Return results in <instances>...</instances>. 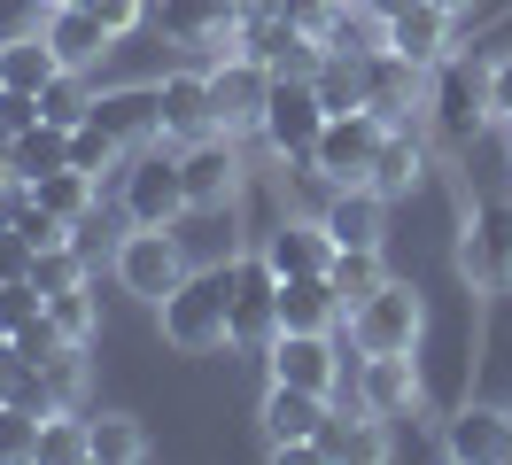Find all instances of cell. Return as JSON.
I'll return each mask as SVG.
<instances>
[{
    "label": "cell",
    "instance_id": "20",
    "mask_svg": "<svg viewBox=\"0 0 512 465\" xmlns=\"http://www.w3.org/2000/svg\"><path fill=\"white\" fill-rule=\"evenodd\" d=\"M156 93H163V140H171V148H187V140H202V132H218L210 70H171Z\"/></svg>",
    "mask_w": 512,
    "mask_h": 465
},
{
    "label": "cell",
    "instance_id": "6",
    "mask_svg": "<svg viewBox=\"0 0 512 465\" xmlns=\"http://www.w3.org/2000/svg\"><path fill=\"white\" fill-rule=\"evenodd\" d=\"M156 24L171 47H194V55H249V8L241 0H156Z\"/></svg>",
    "mask_w": 512,
    "mask_h": 465
},
{
    "label": "cell",
    "instance_id": "17",
    "mask_svg": "<svg viewBox=\"0 0 512 465\" xmlns=\"http://www.w3.org/2000/svg\"><path fill=\"white\" fill-rule=\"evenodd\" d=\"M256 419H264V442H272V450H288V442H319V427L334 419V403H326L319 388L272 380V388H264V411H256Z\"/></svg>",
    "mask_w": 512,
    "mask_h": 465
},
{
    "label": "cell",
    "instance_id": "4",
    "mask_svg": "<svg viewBox=\"0 0 512 465\" xmlns=\"http://www.w3.org/2000/svg\"><path fill=\"white\" fill-rule=\"evenodd\" d=\"M342 326H350V349H357V357L419 349V334H427V303H419L412 279H381V287H373V295H365Z\"/></svg>",
    "mask_w": 512,
    "mask_h": 465
},
{
    "label": "cell",
    "instance_id": "10",
    "mask_svg": "<svg viewBox=\"0 0 512 465\" xmlns=\"http://www.w3.org/2000/svg\"><path fill=\"white\" fill-rule=\"evenodd\" d=\"M179 179H187V210H233L241 202V148L233 132H202L179 148Z\"/></svg>",
    "mask_w": 512,
    "mask_h": 465
},
{
    "label": "cell",
    "instance_id": "31",
    "mask_svg": "<svg viewBox=\"0 0 512 465\" xmlns=\"http://www.w3.org/2000/svg\"><path fill=\"white\" fill-rule=\"evenodd\" d=\"M0 78L24 86V93H47L63 78V55L47 47V31H39V39H16V47H0Z\"/></svg>",
    "mask_w": 512,
    "mask_h": 465
},
{
    "label": "cell",
    "instance_id": "21",
    "mask_svg": "<svg viewBox=\"0 0 512 465\" xmlns=\"http://www.w3.org/2000/svg\"><path fill=\"white\" fill-rule=\"evenodd\" d=\"M450 31H458V16H450L443 0H419V8H404V16H388L381 39L396 47L404 62H419V70H435V62L450 55Z\"/></svg>",
    "mask_w": 512,
    "mask_h": 465
},
{
    "label": "cell",
    "instance_id": "7",
    "mask_svg": "<svg viewBox=\"0 0 512 465\" xmlns=\"http://www.w3.org/2000/svg\"><path fill=\"white\" fill-rule=\"evenodd\" d=\"M381 140H388V117H381V109H342V117H326V132H319V148H311L303 171L326 179V186H365V179H373Z\"/></svg>",
    "mask_w": 512,
    "mask_h": 465
},
{
    "label": "cell",
    "instance_id": "28",
    "mask_svg": "<svg viewBox=\"0 0 512 465\" xmlns=\"http://www.w3.org/2000/svg\"><path fill=\"white\" fill-rule=\"evenodd\" d=\"M39 458L47 465H94V419L86 411H47L39 419Z\"/></svg>",
    "mask_w": 512,
    "mask_h": 465
},
{
    "label": "cell",
    "instance_id": "15",
    "mask_svg": "<svg viewBox=\"0 0 512 465\" xmlns=\"http://www.w3.org/2000/svg\"><path fill=\"white\" fill-rule=\"evenodd\" d=\"M264 365H272V380H295V388L334 396V380H342V341H334V334H295V326H280V334H272V349H264Z\"/></svg>",
    "mask_w": 512,
    "mask_h": 465
},
{
    "label": "cell",
    "instance_id": "9",
    "mask_svg": "<svg viewBox=\"0 0 512 465\" xmlns=\"http://www.w3.org/2000/svg\"><path fill=\"white\" fill-rule=\"evenodd\" d=\"M109 264H117V287L140 295V303H163V295L187 279V256H179V233H171V225H132Z\"/></svg>",
    "mask_w": 512,
    "mask_h": 465
},
{
    "label": "cell",
    "instance_id": "37",
    "mask_svg": "<svg viewBox=\"0 0 512 465\" xmlns=\"http://www.w3.org/2000/svg\"><path fill=\"white\" fill-rule=\"evenodd\" d=\"M70 163L101 179V171H125V148H117V140H109L101 124H70Z\"/></svg>",
    "mask_w": 512,
    "mask_h": 465
},
{
    "label": "cell",
    "instance_id": "11",
    "mask_svg": "<svg viewBox=\"0 0 512 465\" xmlns=\"http://www.w3.org/2000/svg\"><path fill=\"white\" fill-rule=\"evenodd\" d=\"M280 334V272L264 256H233V349H272Z\"/></svg>",
    "mask_w": 512,
    "mask_h": 465
},
{
    "label": "cell",
    "instance_id": "5",
    "mask_svg": "<svg viewBox=\"0 0 512 465\" xmlns=\"http://www.w3.org/2000/svg\"><path fill=\"white\" fill-rule=\"evenodd\" d=\"M117 202H125V225H179V217H187L179 148H171V140H156V148L125 155V171H117Z\"/></svg>",
    "mask_w": 512,
    "mask_h": 465
},
{
    "label": "cell",
    "instance_id": "40",
    "mask_svg": "<svg viewBox=\"0 0 512 465\" xmlns=\"http://www.w3.org/2000/svg\"><path fill=\"white\" fill-rule=\"evenodd\" d=\"M39 310H47V295H39L32 279H8V287H0V341L16 334L24 318H39Z\"/></svg>",
    "mask_w": 512,
    "mask_h": 465
},
{
    "label": "cell",
    "instance_id": "1",
    "mask_svg": "<svg viewBox=\"0 0 512 465\" xmlns=\"http://www.w3.org/2000/svg\"><path fill=\"white\" fill-rule=\"evenodd\" d=\"M156 318H163V341H171L179 357H210V349H225V341H233V256L210 264V272H187L156 303Z\"/></svg>",
    "mask_w": 512,
    "mask_h": 465
},
{
    "label": "cell",
    "instance_id": "19",
    "mask_svg": "<svg viewBox=\"0 0 512 465\" xmlns=\"http://www.w3.org/2000/svg\"><path fill=\"white\" fill-rule=\"evenodd\" d=\"M319 225L334 233V248H381L388 241V194L381 186H334Z\"/></svg>",
    "mask_w": 512,
    "mask_h": 465
},
{
    "label": "cell",
    "instance_id": "2",
    "mask_svg": "<svg viewBox=\"0 0 512 465\" xmlns=\"http://www.w3.org/2000/svg\"><path fill=\"white\" fill-rule=\"evenodd\" d=\"M458 279L474 295H512V194H481L458 225Z\"/></svg>",
    "mask_w": 512,
    "mask_h": 465
},
{
    "label": "cell",
    "instance_id": "25",
    "mask_svg": "<svg viewBox=\"0 0 512 465\" xmlns=\"http://www.w3.org/2000/svg\"><path fill=\"white\" fill-rule=\"evenodd\" d=\"M419 179H427V148H419V132H412V124H388V140H381V155H373V179H365V186H381L388 202H396V194H412Z\"/></svg>",
    "mask_w": 512,
    "mask_h": 465
},
{
    "label": "cell",
    "instance_id": "29",
    "mask_svg": "<svg viewBox=\"0 0 512 465\" xmlns=\"http://www.w3.org/2000/svg\"><path fill=\"white\" fill-rule=\"evenodd\" d=\"M381 427H388V419H373L365 403H357L350 427H342V411H334V419L319 427V458H388V434Z\"/></svg>",
    "mask_w": 512,
    "mask_h": 465
},
{
    "label": "cell",
    "instance_id": "41",
    "mask_svg": "<svg viewBox=\"0 0 512 465\" xmlns=\"http://www.w3.org/2000/svg\"><path fill=\"white\" fill-rule=\"evenodd\" d=\"M86 8H94V16L117 31V39H125V31H140L148 16H156V0H86Z\"/></svg>",
    "mask_w": 512,
    "mask_h": 465
},
{
    "label": "cell",
    "instance_id": "34",
    "mask_svg": "<svg viewBox=\"0 0 512 465\" xmlns=\"http://www.w3.org/2000/svg\"><path fill=\"white\" fill-rule=\"evenodd\" d=\"M47 318L63 326V341H94L101 334V303H94V287H86V279L63 287V295H47Z\"/></svg>",
    "mask_w": 512,
    "mask_h": 465
},
{
    "label": "cell",
    "instance_id": "36",
    "mask_svg": "<svg viewBox=\"0 0 512 465\" xmlns=\"http://www.w3.org/2000/svg\"><path fill=\"white\" fill-rule=\"evenodd\" d=\"M86 109H94V93H86V70H63V78H55V86L39 93V117L47 124H86Z\"/></svg>",
    "mask_w": 512,
    "mask_h": 465
},
{
    "label": "cell",
    "instance_id": "44",
    "mask_svg": "<svg viewBox=\"0 0 512 465\" xmlns=\"http://www.w3.org/2000/svg\"><path fill=\"white\" fill-rule=\"evenodd\" d=\"M505 434H512V403H505Z\"/></svg>",
    "mask_w": 512,
    "mask_h": 465
},
{
    "label": "cell",
    "instance_id": "27",
    "mask_svg": "<svg viewBox=\"0 0 512 465\" xmlns=\"http://www.w3.org/2000/svg\"><path fill=\"white\" fill-rule=\"evenodd\" d=\"M32 194H39V210H55V217H70V225H86V217H94V202H101V179H94V171H78V163H63V171H47Z\"/></svg>",
    "mask_w": 512,
    "mask_h": 465
},
{
    "label": "cell",
    "instance_id": "14",
    "mask_svg": "<svg viewBox=\"0 0 512 465\" xmlns=\"http://www.w3.org/2000/svg\"><path fill=\"white\" fill-rule=\"evenodd\" d=\"M86 124H101L125 155H140V148H156V140H163V93L156 86H109V93H94Z\"/></svg>",
    "mask_w": 512,
    "mask_h": 465
},
{
    "label": "cell",
    "instance_id": "3",
    "mask_svg": "<svg viewBox=\"0 0 512 465\" xmlns=\"http://www.w3.org/2000/svg\"><path fill=\"white\" fill-rule=\"evenodd\" d=\"M427 124H435V140L443 148H474L481 132L497 124V109H489V78H481L474 62H435L427 70Z\"/></svg>",
    "mask_w": 512,
    "mask_h": 465
},
{
    "label": "cell",
    "instance_id": "13",
    "mask_svg": "<svg viewBox=\"0 0 512 465\" xmlns=\"http://www.w3.org/2000/svg\"><path fill=\"white\" fill-rule=\"evenodd\" d=\"M427 380H419V349H388V357H357V403L373 419H412Z\"/></svg>",
    "mask_w": 512,
    "mask_h": 465
},
{
    "label": "cell",
    "instance_id": "23",
    "mask_svg": "<svg viewBox=\"0 0 512 465\" xmlns=\"http://www.w3.org/2000/svg\"><path fill=\"white\" fill-rule=\"evenodd\" d=\"M264 264H272L280 279L326 272V264H334V233H326L319 217H280V225L264 233Z\"/></svg>",
    "mask_w": 512,
    "mask_h": 465
},
{
    "label": "cell",
    "instance_id": "8",
    "mask_svg": "<svg viewBox=\"0 0 512 465\" xmlns=\"http://www.w3.org/2000/svg\"><path fill=\"white\" fill-rule=\"evenodd\" d=\"M264 148L280 155V163H311V148H319L326 132V101L311 78H272V101H264Z\"/></svg>",
    "mask_w": 512,
    "mask_h": 465
},
{
    "label": "cell",
    "instance_id": "45",
    "mask_svg": "<svg viewBox=\"0 0 512 465\" xmlns=\"http://www.w3.org/2000/svg\"><path fill=\"white\" fill-rule=\"evenodd\" d=\"M0 86H8V78H0Z\"/></svg>",
    "mask_w": 512,
    "mask_h": 465
},
{
    "label": "cell",
    "instance_id": "12",
    "mask_svg": "<svg viewBox=\"0 0 512 465\" xmlns=\"http://www.w3.org/2000/svg\"><path fill=\"white\" fill-rule=\"evenodd\" d=\"M210 101H218V132H256L264 124V101H272V70L256 55H225L210 62Z\"/></svg>",
    "mask_w": 512,
    "mask_h": 465
},
{
    "label": "cell",
    "instance_id": "32",
    "mask_svg": "<svg viewBox=\"0 0 512 465\" xmlns=\"http://www.w3.org/2000/svg\"><path fill=\"white\" fill-rule=\"evenodd\" d=\"M326 279H334V295H342V318H350L373 287L388 279V264H381V248H334V264H326Z\"/></svg>",
    "mask_w": 512,
    "mask_h": 465
},
{
    "label": "cell",
    "instance_id": "38",
    "mask_svg": "<svg viewBox=\"0 0 512 465\" xmlns=\"http://www.w3.org/2000/svg\"><path fill=\"white\" fill-rule=\"evenodd\" d=\"M78 279H86V256H78V248H32V287L39 295H63Z\"/></svg>",
    "mask_w": 512,
    "mask_h": 465
},
{
    "label": "cell",
    "instance_id": "42",
    "mask_svg": "<svg viewBox=\"0 0 512 465\" xmlns=\"http://www.w3.org/2000/svg\"><path fill=\"white\" fill-rule=\"evenodd\" d=\"M481 78H489V109H497V124H512V55H497Z\"/></svg>",
    "mask_w": 512,
    "mask_h": 465
},
{
    "label": "cell",
    "instance_id": "24",
    "mask_svg": "<svg viewBox=\"0 0 512 465\" xmlns=\"http://www.w3.org/2000/svg\"><path fill=\"white\" fill-rule=\"evenodd\" d=\"M280 326H295V334H334V326H342V295H334V279H326V272L280 279Z\"/></svg>",
    "mask_w": 512,
    "mask_h": 465
},
{
    "label": "cell",
    "instance_id": "33",
    "mask_svg": "<svg viewBox=\"0 0 512 465\" xmlns=\"http://www.w3.org/2000/svg\"><path fill=\"white\" fill-rule=\"evenodd\" d=\"M148 458V427L125 411H94V465H140Z\"/></svg>",
    "mask_w": 512,
    "mask_h": 465
},
{
    "label": "cell",
    "instance_id": "22",
    "mask_svg": "<svg viewBox=\"0 0 512 465\" xmlns=\"http://www.w3.org/2000/svg\"><path fill=\"white\" fill-rule=\"evenodd\" d=\"M47 47L63 55V70H94V62L117 47V31L101 24L86 0H55V16H47Z\"/></svg>",
    "mask_w": 512,
    "mask_h": 465
},
{
    "label": "cell",
    "instance_id": "16",
    "mask_svg": "<svg viewBox=\"0 0 512 465\" xmlns=\"http://www.w3.org/2000/svg\"><path fill=\"white\" fill-rule=\"evenodd\" d=\"M365 109H381L388 124H412V109H427V70L404 62L388 39L365 55Z\"/></svg>",
    "mask_w": 512,
    "mask_h": 465
},
{
    "label": "cell",
    "instance_id": "39",
    "mask_svg": "<svg viewBox=\"0 0 512 465\" xmlns=\"http://www.w3.org/2000/svg\"><path fill=\"white\" fill-rule=\"evenodd\" d=\"M55 16V0H0V47H16V39H39Z\"/></svg>",
    "mask_w": 512,
    "mask_h": 465
},
{
    "label": "cell",
    "instance_id": "18",
    "mask_svg": "<svg viewBox=\"0 0 512 465\" xmlns=\"http://www.w3.org/2000/svg\"><path fill=\"white\" fill-rule=\"evenodd\" d=\"M443 458H458V465H497V458H512L505 411H497V403H458V411L443 419Z\"/></svg>",
    "mask_w": 512,
    "mask_h": 465
},
{
    "label": "cell",
    "instance_id": "43",
    "mask_svg": "<svg viewBox=\"0 0 512 465\" xmlns=\"http://www.w3.org/2000/svg\"><path fill=\"white\" fill-rule=\"evenodd\" d=\"M8 140H16V132H8V124H0V148H8Z\"/></svg>",
    "mask_w": 512,
    "mask_h": 465
},
{
    "label": "cell",
    "instance_id": "26",
    "mask_svg": "<svg viewBox=\"0 0 512 465\" xmlns=\"http://www.w3.org/2000/svg\"><path fill=\"white\" fill-rule=\"evenodd\" d=\"M8 163H16V179H32V186H39L47 171H63V163H70V132L39 117L32 132H16V140H8Z\"/></svg>",
    "mask_w": 512,
    "mask_h": 465
},
{
    "label": "cell",
    "instance_id": "30",
    "mask_svg": "<svg viewBox=\"0 0 512 465\" xmlns=\"http://www.w3.org/2000/svg\"><path fill=\"white\" fill-rule=\"evenodd\" d=\"M311 86H319L326 117H342V109H365V55H342V47H326V62L311 70Z\"/></svg>",
    "mask_w": 512,
    "mask_h": 465
},
{
    "label": "cell",
    "instance_id": "35",
    "mask_svg": "<svg viewBox=\"0 0 512 465\" xmlns=\"http://www.w3.org/2000/svg\"><path fill=\"white\" fill-rule=\"evenodd\" d=\"M39 419L47 411H32V403H0V465L39 458Z\"/></svg>",
    "mask_w": 512,
    "mask_h": 465
}]
</instances>
